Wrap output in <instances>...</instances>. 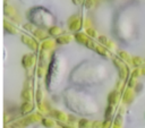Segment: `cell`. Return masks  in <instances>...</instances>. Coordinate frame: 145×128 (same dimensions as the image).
<instances>
[{"label": "cell", "mask_w": 145, "mask_h": 128, "mask_svg": "<svg viewBox=\"0 0 145 128\" xmlns=\"http://www.w3.org/2000/svg\"><path fill=\"white\" fill-rule=\"evenodd\" d=\"M134 62H135L136 66H138V65L142 63V59L140 58H134Z\"/></svg>", "instance_id": "obj_1"}, {"label": "cell", "mask_w": 145, "mask_h": 128, "mask_svg": "<svg viewBox=\"0 0 145 128\" xmlns=\"http://www.w3.org/2000/svg\"><path fill=\"white\" fill-rule=\"evenodd\" d=\"M137 75H138V70H135V71H134V77H136Z\"/></svg>", "instance_id": "obj_2"}]
</instances>
